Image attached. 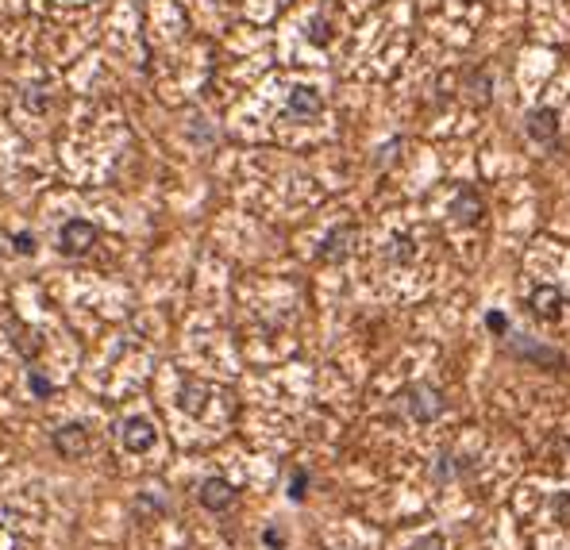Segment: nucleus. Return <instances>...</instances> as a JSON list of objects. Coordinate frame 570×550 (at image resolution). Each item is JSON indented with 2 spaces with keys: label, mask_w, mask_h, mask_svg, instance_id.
Here are the masks:
<instances>
[{
  "label": "nucleus",
  "mask_w": 570,
  "mask_h": 550,
  "mask_svg": "<svg viewBox=\"0 0 570 550\" xmlns=\"http://www.w3.org/2000/svg\"><path fill=\"white\" fill-rule=\"evenodd\" d=\"M401 404H405V416L412 419V424H436V419L444 416V408H447L444 393H439L436 385H428V381L409 385L401 393Z\"/></svg>",
  "instance_id": "f257e3e1"
},
{
  "label": "nucleus",
  "mask_w": 570,
  "mask_h": 550,
  "mask_svg": "<svg viewBox=\"0 0 570 550\" xmlns=\"http://www.w3.org/2000/svg\"><path fill=\"white\" fill-rule=\"evenodd\" d=\"M116 439L127 454H147L151 446L159 443V427H154L147 416H127V419H120Z\"/></svg>",
  "instance_id": "f03ea898"
},
{
  "label": "nucleus",
  "mask_w": 570,
  "mask_h": 550,
  "mask_svg": "<svg viewBox=\"0 0 570 550\" xmlns=\"http://www.w3.org/2000/svg\"><path fill=\"white\" fill-rule=\"evenodd\" d=\"M93 243H97V227H93L89 220H66L62 231H59V251H62L66 258L89 254Z\"/></svg>",
  "instance_id": "7ed1b4c3"
},
{
  "label": "nucleus",
  "mask_w": 570,
  "mask_h": 550,
  "mask_svg": "<svg viewBox=\"0 0 570 550\" xmlns=\"http://www.w3.org/2000/svg\"><path fill=\"white\" fill-rule=\"evenodd\" d=\"M524 135L539 142V147H551L559 139V115H555V108H529V115H524Z\"/></svg>",
  "instance_id": "20e7f679"
},
{
  "label": "nucleus",
  "mask_w": 570,
  "mask_h": 550,
  "mask_svg": "<svg viewBox=\"0 0 570 550\" xmlns=\"http://www.w3.org/2000/svg\"><path fill=\"white\" fill-rule=\"evenodd\" d=\"M197 500H201V509H208V512H227L235 504V485L227 481V477H208V481H201V489H197Z\"/></svg>",
  "instance_id": "39448f33"
},
{
  "label": "nucleus",
  "mask_w": 570,
  "mask_h": 550,
  "mask_svg": "<svg viewBox=\"0 0 570 550\" xmlns=\"http://www.w3.org/2000/svg\"><path fill=\"white\" fill-rule=\"evenodd\" d=\"M482 215H486V205H482L478 189H470V185H459V189H455V197H451V220L463 224V227H470V224H478Z\"/></svg>",
  "instance_id": "423d86ee"
},
{
  "label": "nucleus",
  "mask_w": 570,
  "mask_h": 550,
  "mask_svg": "<svg viewBox=\"0 0 570 550\" xmlns=\"http://www.w3.org/2000/svg\"><path fill=\"white\" fill-rule=\"evenodd\" d=\"M51 443H54V451H59L62 458H69V462L89 454V431H85L81 424H62L59 431H54Z\"/></svg>",
  "instance_id": "0eeeda50"
},
{
  "label": "nucleus",
  "mask_w": 570,
  "mask_h": 550,
  "mask_svg": "<svg viewBox=\"0 0 570 550\" xmlns=\"http://www.w3.org/2000/svg\"><path fill=\"white\" fill-rule=\"evenodd\" d=\"M285 108H290L293 120H317L324 112V96H320V89H312V85H293Z\"/></svg>",
  "instance_id": "6e6552de"
},
{
  "label": "nucleus",
  "mask_w": 570,
  "mask_h": 550,
  "mask_svg": "<svg viewBox=\"0 0 570 550\" xmlns=\"http://www.w3.org/2000/svg\"><path fill=\"white\" fill-rule=\"evenodd\" d=\"M563 308H566V300L555 285H536L529 293V312L536 316V320H559Z\"/></svg>",
  "instance_id": "1a4fd4ad"
},
{
  "label": "nucleus",
  "mask_w": 570,
  "mask_h": 550,
  "mask_svg": "<svg viewBox=\"0 0 570 550\" xmlns=\"http://www.w3.org/2000/svg\"><path fill=\"white\" fill-rule=\"evenodd\" d=\"M354 239H359V231H354L351 224H339L332 235L324 239L320 258H324V262H344V258L351 254V247H354Z\"/></svg>",
  "instance_id": "9d476101"
},
{
  "label": "nucleus",
  "mask_w": 570,
  "mask_h": 550,
  "mask_svg": "<svg viewBox=\"0 0 570 550\" xmlns=\"http://www.w3.org/2000/svg\"><path fill=\"white\" fill-rule=\"evenodd\" d=\"M512 346H517V354H524V358H532V362H547L551 370H563V354H559V351H547V346H532V343H524V339H517Z\"/></svg>",
  "instance_id": "9b49d317"
},
{
  "label": "nucleus",
  "mask_w": 570,
  "mask_h": 550,
  "mask_svg": "<svg viewBox=\"0 0 570 550\" xmlns=\"http://www.w3.org/2000/svg\"><path fill=\"white\" fill-rule=\"evenodd\" d=\"M308 42H312V47H327V42H332V20L312 16L308 20Z\"/></svg>",
  "instance_id": "f8f14e48"
},
{
  "label": "nucleus",
  "mask_w": 570,
  "mask_h": 550,
  "mask_svg": "<svg viewBox=\"0 0 570 550\" xmlns=\"http://www.w3.org/2000/svg\"><path fill=\"white\" fill-rule=\"evenodd\" d=\"M181 408L185 412H205V389H197V385L181 389Z\"/></svg>",
  "instance_id": "ddd939ff"
},
{
  "label": "nucleus",
  "mask_w": 570,
  "mask_h": 550,
  "mask_svg": "<svg viewBox=\"0 0 570 550\" xmlns=\"http://www.w3.org/2000/svg\"><path fill=\"white\" fill-rule=\"evenodd\" d=\"M551 516H555V524H570V493H555Z\"/></svg>",
  "instance_id": "4468645a"
},
{
  "label": "nucleus",
  "mask_w": 570,
  "mask_h": 550,
  "mask_svg": "<svg viewBox=\"0 0 570 550\" xmlns=\"http://www.w3.org/2000/svg\"><path fill=\"white\" fill-rule=\"evenodd\" d=\"M305 485H308V473L297 470V473L290 477V500H305Z\"/></svg>",
  "instance_id": "2eb2a0df"
},
{
  "label": "nucleus",
  "mask_w": 570,
  "mask_h": 550,
  "mask_svg": "<svg viewBox=\"0 0 570 550\" xmlns=\"http://www.w3.org/2000/svg\"><path fill=\"white\" fill-rule=\"evenodd\" d=\"M409 550H447V543H444V535H420Z\"/></svg>",
  "instance_id": "dca6fc26"
},
{
  "label": "nucleus",
  "mask_w": 570,
  "mask_h": 550,
  "mask_svg": "<svg viewBox=\"0 0 570 550\" xmlns=\"http://www.w3.org/2000/svg\"><path fill=\"white\" fill-rule=\"evenodd\" d=\"M486 327L493 331V335H509V320H505L501 312H490V316H486Z\"/></svg>",
  "instance_id": "f3484780"
},
{
  "label": "nucleus",
  "mask_w": 570,
  "mask_h": 550,
  "mask_svg": "<svg viewBox=\"0 0 570 550\" xmlns=\"http://www.w3.org/2000/svg\"><path fill=\"white\" fill-rule=\"evenodd\" d=\"M27 381H32V393H35V397H51V381L42 378L39 370H32V378H27Z\"/></svg>",
  "instance_id": "a211bd4d"
},
{
  "label": "nucleus",
  "mask_w": 570,
  "mask_h": 550,
  "mask_svg": "<svg viewBox=\"0 0 570 550\" xmlns=\"http://www.w3.org/2000/svg\"><path fill=\"white\" fill-rule=\"evenodd\" d=\"M12 243H16V251H20V254H35V247H39L35 235H27V231H20V235L12 239Z\"/></svg>",
  "instance_id": "6ab92c4d"
},
{
  "label": "nucleus",
  "mask_w": 570,
  "mask_h": 550,
  "mask_svg": "<svg viewBox=\"0 0 570 550\" xmlns=\"http://www.w3.org/2000/svg\"><path fill=\"white\" fill-rule=\"evenodd\" d=\"M393 247H397V251H393V258H397V262H409V254H412V251H409V239L401 235V239L393 243Z\"/></svg>",
  "instance_id": "aec40b11"
},
{
  "label": "nucleus",
  "mask_w": 570,
  "mask_h": 550,
  "mask_svg": "<svg viewBox=\"0 0 570 550\" xmlns=\"http://www.w3.org/2000/svg\"><path fill=\"white\" fill-rule=\"evenodd\" d=\"M262 539H266V546H281V531H274V527H270V531L262 535Z\"/></svg>",
  "instance_id": "412c9836"
}]
</instances>
